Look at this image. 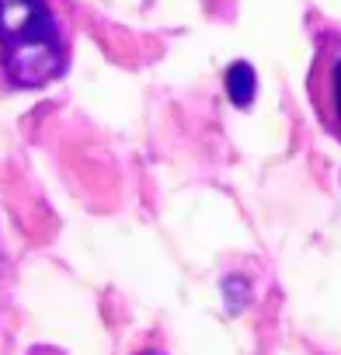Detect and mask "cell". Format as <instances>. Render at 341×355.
Masks as SVG:
<instances>
[{
  "instance_id": "1",
  "label": "cell",
  "mask_w": 341,
  "mask_h": 355,
  "mask_svg": "<svg viewBox=\"0 0 341 355\" xmlns=\"http://www.w3.org/2000/svg\"><path fill=\"white\" fill-rule=\"evenodd\" d=\"M70 32L56 8L39 0H0V91H35L63 77Z\"/></svg>"
},
{
  "instance_id": "2",
  "label": "cell",
  "mask_w": 341,
  "mask_h": 355,
  "mask_svg": "<svg viewBox=\"0 0 341 355\" xmlns=\"http://www.w3.org/2000/svg\"><path fill=\"white\" fill-rule=\"evenodd\" d=\"M306 87L320 125L334 139H341V35L338 32H327L320 39Z\"/></svg>"
},
{
  "instance_id": "3",
  "label": "cell",
  "mask_w": 341,
  "mask_h": 355,
  "mask_svg": "<svg viewBox=\"0 0 341 355\" xmlns=\"http://www.w3.org/2000/svg\"><path fill=\"white\" fill-rule=\"evenodd\" d=\"M223 84H227V94H230V101H234L237 108H247V105L254 101L258 80H254V67H251V63H244V60L230 63Z\"/></svg>"
}]
</instances>
